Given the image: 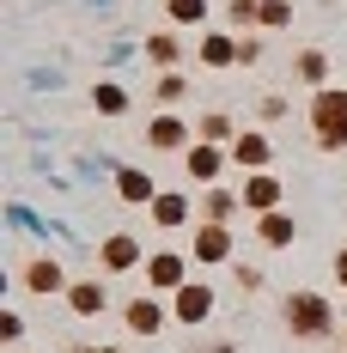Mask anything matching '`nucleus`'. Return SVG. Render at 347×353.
I'll use <instances>...</instances> for the list:
<instances>
[{
  "label": "nucleus",
  "instance_id": "39448f33",
  "mask_svg": "<svg viewBox=\"0 0 347 353\" xmlns=\"http://www.w3.org/2000/svg\"><path fill=\"white\" fill-rule=\"evenodd\" d=\"M152 281H165V286L177 281V262H171V256H159V262H152Z\"/></svg>",
  "mask_w": 347,
  "mask_h": 353
},
{
  "label": "nucleus",
  "instance_id": "f03ea898",
  "mask_svg": "<svg viewBox=\"0 0 347 353\" xmlns=\"http://www.w3.org/2000/svg\"><path fill=\"white\" fill-rule=\"evenodd\" d=\"M293 317H299V329H323V305H317V299H299Z\"/></svg>",
  "mask_w": 347,
  "mask_h": 353
},
{
  "label": "nucleus",
  "instance_id": "0eeeda50",
  "mask_svg": "<svg viewBox=\"0 0 347 353\" xmlns=\"http://www.w3.org/2000/svg\"><path fill=\"white\" fill-rule=\"evenodd\" d=\"M341 274H347V262H341Z\"/></svg>",
  "mask_w": 347,
  "mask_h": 353
},
{
  "label": "nucleus",
  "instance_id": "20e7f679",
  "mask_svg": "<svg viewBox=\"0 0 347 353\" xmlns=\"http://www.w3.org/2000/svg\"><path fill=\"white\" fill-rule=\"evenodd\" d=\"M128 317H135V329H140V335H146V329H152V323H159V311H152V305H135V311H128Z\"/></svg>",
  "mask_w": 347,
  "mask_h": 353
},
{
  "label": "nucleus",
  "instance_id": "7ed1b4c3",
  "mask_svg": "<svg viewBox=\"0 0 347 353\" xmlns=\"http://www.w3.org/2000/svg\"><path fill=\"white\" fill-rule=\"evenodd\" d=\"M201 311H208V292H201V286H195V292H183V317H201Z\"/></svg>",
  "mask_w": 347,
  "mask_h": 353
},
{
  "label": "nucleus",
  "instance_id": "423d86ee",
  "mask_svg": "<svg viewBox=\"0 0 347 353\" xmlns=\"http://www.w3.org/2000/svg\"><path fill=\"white\" fill-rule=\"evenodd\" d=\"M177 19H201V0H177Z\"/></svg>",
  "mask_w": 347,
  "mask_h": 353
},
{
  "label": "nucleus",
  "instance_id": "f257e3e1",
  "mask_svg": "<svg viewBox=\"0 0 347 353\" xmlns=\"http://www.w3.org/2000/svg\"><path fill=\"white\" fill-rule=\"evenodd\" d=\"M317 122H323L329 141H347V98H323L317 104Z\"/></svg>",
  "mask_w": 347,
  "mask_h": 353
}]
</instances>
